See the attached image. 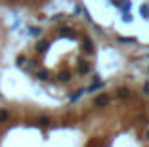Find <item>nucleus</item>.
Wrapping results in <instances>:
<instances>
[{"mask_svg":"<svg viewBox=\"0 0 149 147\" xmlns=\"http://www.w3.org/2000/svg\"><path fill=\"white\" fill-rule=\"evenodd\" d=\"M50 0H0V10L6 12H36Z\"/></svg>","mask_w":149,"mask_h":147,"instance_id":"nucleus-2","label":"nucleus"},{"mask_svg":"<svg viewBox=\"0 0 149 147\" xmlns=\"http://www.w3.org/2000/svg\"><path fill=\"white\" fill-rule=\"evenodd\" d=\"M84 4L103 27L149 42V0H84Z\"/></svg>","mask_w":149,"mask_h":147,"instance_id":"nucleus-1","label":"nucleus"},{"mask_svg":"<svg viewBox=\"0 0 149 147\" xmlns=\"http://www.w3.org/2000/svg\"><path fill=\"white\" fill-rule=\"evenodd\" d=\"M6 46H8V35H6V29L0 21V67H2V59L6 54Z\"/></svg>","mask_w":149,"mask_h":147,"instance_id":"nucleus-3","label":"nucleus"}]
</instances>
